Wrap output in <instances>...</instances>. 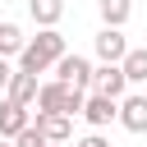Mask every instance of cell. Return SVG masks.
<instances>
[{
  "label": "cell",
  "mask_w": 147,
  "mask_h": 147,
  "mask_svg": "<svg viewBox=\"0 0 147 147\" xmlns=\"http://www.w3.org/2000/svg\"><path fill=\"white\" fill-rule=\"evenodd\" d=\"M32 124L41 129V138H46V142H69V138H74V119H69V115L37 110V119H32Z\"/></svg>",
  "instance_id": "8"
},
{
  "label": "cell",
  "mask_w": 147,
  "mask_h": 147,
  "mask_svg": "<svg viewBox=\"0 0 147 147\" xmlns=\"http://www.w3.org/2000/svg\"><path fill=\"white\" fill-rule=\"evenodd\" d=\"M28 14L37 28H55L60 14H64V0H28Z\"/></svg>",
  "instance_id": "12"
},
{
  "label": "cell",
  "mask_w": 147,
  "mask_h": 147,
  "mask_svg": "<svg viewBox=\"0 0 147 147\" xmlns=\"http://www.w3.org/2000/svg\"><path fill=\"white\" fill-rule=\"evenodd\" d=\"M46 147H64V142H46Z\"/></svg>",
  "instance_id": "19"
},
{
  "label": "cell",
  "mask_w": 147,
  "mask_h": 147,
  "mask_svg": "<svg viewBox=\"0 0 147 147\" xmlns=\"http://www.w3.org/2000/svg\"><path fill=\"white\" fill-rule=\"evenodd\" d=\"M5 96L32 110V101H37V74H23V69H14V74H9V83H5Z\"/></svg>",
  "instance_id": "9"
},
{
  "label": "cell",
  "mask_w": 147,
  "mask_h": 147,
  "mask_svg": "<svg viewBox=\"0 0 147 147\" xmlns=\"http://www.w3.org/2000/svg\"><path fill=\"white\" fill-rule=\"evenodd\" d=\"M119 69H124V83H129V87L147 83V46H129L124 60H119Z\"/></svg>",
  "instance_id": "11"
},
{
  "label": "cell",
  "mask_w": 147,
  "mask_h": 147,
  "mask_svg": "<svg viewBox=\"0 0 147 147\" xmlns=\"http://www.w3.org/2000/svg\"><path fill=\"white\" fill-rule=\"evenodd\" d=\"M92 46H96V60L119 64V60H124V51H129V37H124V28H106V23H101V32L92 37Z\"/></svg>",
  "instance_id": "6"
},
{
  "label": "cell",
  "mask_w": 147,
  "mask_h": 147,
  "mask_svg": "<svg viewBox=\"0 0 147 147\" xmlns=\"http://www.w3.org/2000/svg\"><path fill=\"white\" fill-rule=\"evenodd\" d=\"M96 9H101V23L106 28H124L129 14H133V0H96Z\"/></svg>",
  "instance_id": "13"
},
{
  "label": "cell",
  "mask_w": 147,
  "mask_h": 147,
  "mask_svg": "<svg viewBox=\"0 0 147 147\" xmlns=\"http://www.w3.org/2000/svg\"><path fill=\"white\" fill-rule=\"evenodd\" d=\"M92 129H106L115 119V96H101V92H83V110H78Z\"/></svg>",
  "instance_id": "7"
},
{
  "label": "cell",
  "mask_w": 147,
  "mask_h": 147,
  "mask_svg": "<svg viewBox=\"0 0 147 147\" xmlns=\"http://www.w3.org/2000/svg\"><path fill=\"white\" fill-rule=\"evenodd\" d=\"M64 51H69V46H64L60 28H37V37H28L23 51H18V69H23V74H46Z\"/></svg>",
  "instance_id": "1"
},
{
  "label": "cell",
  "mask_w": 147,
  "mask_h": 147,
  "mask_svg": "<svg viewBox=\"0 0 147 147\" xmlns=\"http://www.w3.org/2000/svg\"><path fill=\"white\" fill-rule=\"evenodd\" d=\"M115 119L129 133H147V92H124L115 101Z\"/></svg>",
  "instance_id": "4"
},
{
  "label": "cell",
  "mask_w": 147,
  "mask_h": 147,
  "mask_svg": "<svg viewBox=\"0 0 147 147\" xmlns=\"http://www.w3.org/2000/svg\"><path fill=\"white\" fill-rule=\"evenodd\" d=\"M51 69H55V78H60V83H69V87H78V92H87V83H92V60H87V55H78V51H64Z\"/></svg>",
  "instance_id": "3"
},
{
  "label": "cell",
  "mask_w": 147,
  "mask_h": 147,
  "mask_svg": "<svg viewBox=\"0 0 147 147\" xmlns=\"http://www.w3.org/2000/svg\"><path fill=\"white\" fill-rule=\"evenodd\" d=\"M78 147H110V142H106V138H101V129H92V133H87V138H83V142H78Z\"/></svg>",
  "instance_id": "16"
},
{
  "label": "cell",
  "mask_w": 147,
  "mask_h": 147,
  "mask_svg": "<svg viewBox=\"0 0 147 147\" xmlns=\"http://www.w3.org/2000/svg\"><path fill=\"white\" fill-rule=\"evenodd\" d=\"M0 147H14V142H9V138H0Z\"/></svg>",
  "instance_id": "18"
},
{
  "label": "cell",
  "mask_w": 147,
  "mask_h": 147,
  "mask_svg": "<svg viewBox=\"0 0 147 147\" xmlns=\"http://www.w3.org/2000/svg\"><path fill=\"white\" fill-rule=\"evenodd\" d=\"M9 74H14V69H9V60L0 55V96H5V83H9Z\"/></svg>",
  "instance_id": "17"
},
{
  "label": "cell",
  "mask_w": 147,
  "mask_h": 147,
  "mask_svg": "<svg viewBox=\"0 0 147 147\" xmlns=\"http://www.w3.org/2000/svg\"><path fill=\"white\" fill-rule=\"evenodd\" d=\"M28 119H32V110H28V106H18V101H9V96L0 101V138H14Z\"/></svg>",
  "instance_id": "10"
},
{
  "label": "cell",
  "mask_w": 147,
  "mask_h": 147,
  "mask_svg": "<svg viewBox=\"0 0 147 147\" xmlns=\"http://www.w3.org/2000/svg\"><path fill=\"white\" fill-rule=\"evenodd\" d=\"M9 142H14V147H46V138H41V129H37L32 119H28V124H23V129H18Z\"/></svg>",
  "instance_id": "15"
},
{
  "label": "cell",
  "mask_w": 147,
  "mask_h": 147,
  "mask_svg": "<svg viewBox=\"0 0 147 147\" xmlns=\"http://www.w3.org/2000/svg\"><path fill=\"white\" fill-rule=\"evenodd\" d=\"M32 110H55V115H78L83 110V92L78 87H69V83H60V78H51V83H37V101H32Z\"/></svg>",
  "instance_id": "2"
},
{
  "label": "cell",
  "mask_w": 147,
  "mask_h": 147,
  "mask_svg": "<svg viewBox=\"0 0 147 147\" xmlns=\"http://www.w3.org/2000/svg\"><path fill=\"white\" fill-rule=\"evenodd\" d=\"M23 41H28V37H23V28L5 18V23H0V55H5V60H9V55H18V51H23Z\"/></svg>",
  "instance_id": "14"
},
{
  "label": "cell",
  "mask_w": 147,
  "mask_h": 147,
  "mask_svg": "<svg viewBox=\"0 0 147 147\" xmlns=\"http://www.w3.org/2000/svg\"><path fill=\"white\" fill-rule=\"evenodd\" d=\"M87 92H101V96H115V101H119V96L129 92L124 69H119V64H106V60L92 64V83H87Z\"/></svg>",
  "instance_id": "5"
}]
</instances>
